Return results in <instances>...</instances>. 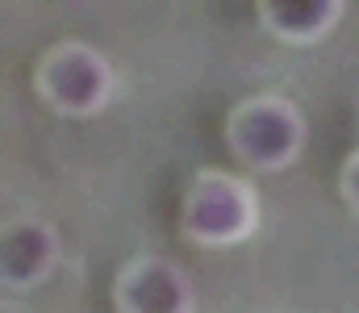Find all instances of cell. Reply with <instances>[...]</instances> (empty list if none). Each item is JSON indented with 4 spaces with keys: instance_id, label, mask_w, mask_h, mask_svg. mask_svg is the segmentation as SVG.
<instances>
[{
    "instance_id": "obj_1",
    "label": "cell",
    "mask_w": 359,
    "mask_h": 313,
    "mask_svg": "<svg viewBox=\"0 0 359 313\" xmlns=\"http://www.w3.org/2000/svg\"><path fill=\"white\" fill-rule=\"evenodd\" d=\"M297 142H301V125L288 104H251L234 121V151L247 163L276 167L297 151Z\"/></svg>"
},
{
    "instance_id": "obj_2",
    "label": "cell",
    "mask_w": 359,
    "mask_h": 313,
    "mask_svg": "<svg viewBox=\"0 0 359 313\" xmlns=\"http://www.w3.org/2000/svg\"><path fill=\"white\" fill-rule=\"evenodd\" d=\"M251 217H255L251 197L234 180H222V176L217 180H201L196 193L188 197V225L196 230V238H209V242L238 238Z\"/></svg>"
},
{
    "instance_id": "obj_3",
    "label": "cell",
    "mask_w": 359,
    "mask_h": 313,
    "mask_svg": "<svg viewBox=\"0 0 359 313\" xmlns=\"http://www.w3.org/2000/svg\"><path fill=\"white\" fill-rule=\"evenodd\" d=\"M46 92L55 97L59 109H72V113H84L109 97V67L84 50V46H72L63 55L50 59L46 67Z\"/></svg>"
},
{
    "instance_id": "obj_4",
    "label": "cell",
    "mask_w": 359,
    "mask_h": 313,
    "mask_svg": "<svg viewBox=\"0 0 359 313\" xmlns=\"http://www.w3.org/2000/svg\"><path fill=\"white\" fill-rule=\"evenodd\" d=\"M130 313H184L188 309V284L168 263H147L126 284Z\"/></svg>"
},
{
    "instance_id": "obj_5",
    "label": "cell",
    "mask_w": 359,
    "mask_h": 313,
    "mask_svg": "<svg viewBox=\"0 0 359 313\" xmlns=\"http://www.w3.org/2000/svg\"><path fill=\"white\" fill-rule=\"evenodd\" d=\"M343 0H264V17L284 38H318L334 17Z\"/></svg>"
},
{
    "instance_id": "obj_6",
    "label": "cell",
    "mask_w": 359,
    "mask_h": 313,
    "mask_svg": "<svg viewBox=\"0 0 359 313\" xmlns=\"http://www.w3.org/2000/svg\"><path fill=\"white\" fill-rule=\"evenodd\" d=\"M50 234L38 230V225H21V230H8V242H4V267L8 276H38L46 263H50Z\"/></svg>"
},
{
    "instance_id": "obj_7",
    "label": "cell",
    "mask_w": 359,
    "mask_h": 313,
    "mask_svg": "<svg viewBox=\"0 0 359 313\" xmlns=\"http://www.w3.org/2000/svg\"><path fill=\"white\" fill-rule=\"evenodd\" d=\"M347 188H351V197H355V205H359V163L351 167V180H347Z\"/></svg>"
}]
</instances>
